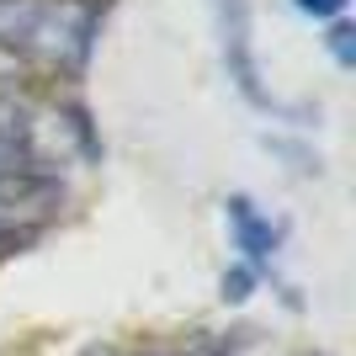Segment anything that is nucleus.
I'll return each instance as SVG.
<instances>
[{
	"instance_id": "nucleus-1",
	"label": "nucleus",
	"mask_w": 356,
	"mask_h": 356,
	"mask_svg": "<svg viewBox=\"0 0 356 356\" xmlns=\"http://www.w3.org/2000/svg\"><path fill=\"white\" fill-rule=\"evenodd\" d=\"M96 0H0V43L32 70L80 74L96 48Z\"/></svg>"
},
{
	"instance_id": "nucleus-2",
	"label": "nucleus",
	"mask_w": 356,
	"mask_h": 356,
	"mask_svg": "<svg viewBox=\"0 0 356 356\" xmlns=\"http://www.w3.org/2000/svg\"><path fill=\"white\" fill-rule=\"evenodd\" d=\"M213 27H218V54H223V70H229V80H234V90L250 106H261V112H282V106L266 96V86H261L250 0H213Z\"/></svg>"
},
{
	"instance_id": "nucleus-3",
	"label": "nucleus",
	"mask_w": 356,
	"mask_h": 356,
	"mask_svg": "<svg viewBox=\"0 0 356 356\" xmlns=\"http://www.w3.org/2000/svg\"><path fill=\"white\" fill-rule=\"evenodd\" d=\"M223 218H229V229H234V245L245 250V266H250V271L266 266L271 255H277L282 229H277L271 218H261L250 197H229V202H223Z\"/></svg>"
},
{
	"instance_id": "nucleus-4",
	"label": "nucleus",
	"mask_w": 356,
	"mask_h": 356,
	"mask_svg": "<svg viewBox=\"0 0 356 356\" xmlns=\"http://www.w3.org/2000/svg\"><path fill=\"white\" fill-rule=\"evenodd\" d=\"M27 80H32V64H27V59H16L11 48L0 43V96H16Z\"/></svg>"
},
{
	"instance_id": "nucleus-5",
	"label": "nucleus",
	"mask_w": 356,
	"mask_h": 356,
	"mask_svg": "<svg viewBox=\"0 0 356 356\" xmlns=\"http://www.w3.org/2000/svg\"><path fill=\"white\" fill-rule=\"evenodd\" d=\"M255 287V271L250 266H234V271H223V303H245Z\"/></svg>"
},
{
	"instance_id": "nucleus-6",
	"label": "nucleus",
	"mask_w": 356,
	"mask_h": 356,
	"mask_svg": "<svg viewBox=\"0 0 356 356\" xmlns=\"http://www.w3.org/2000/svg\"><path fill=\"white\" fill-rule=\"evenodd\" d=\"M330 54H335L346 70L356 64V32H351V22H335V27H330Z\"/></svg>"
},
{
	"instance_id": "nucleus-7",
	"label": "nucleus",
	"mask_w": 356,
	"mask_h": 356,
	"mask_svg": "<svg viewBox=\"0 0 356 356\" xmlns=\"http://www.w3.org/2000/svg\"><path fill=\"white\" fill-rule=\"evenodd\" d=\"M303 16H341L346 11V0H293Z\"/></svg>"
}]
</instances>
